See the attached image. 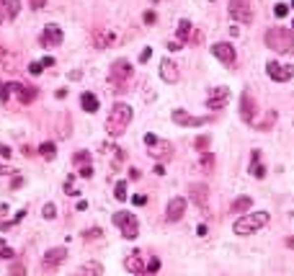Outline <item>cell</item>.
Listing matches in <instances>:
<instances>
[{"label":"cell","mask_w":294,"mask_h":276,"mask_svg":"<svg viewBox=\"0 0 294 276\" xmlns=\"http://www.w3.org/2000/svg\"><path fill=\"white\" fill-rule=\"evenodd\" d=\"M29 5H31L34 10H39V8H44V5H47V0H29Z\"/></svg>","instance_id":"obj_44"},{"label":"cell","mask_w":294,"mask_h":276,"mask_svg":"<svg viewBox=\"0 0 294 276\" xmlns=\"http://www.w3.org/2000/svg\"><path fill=\"white\" fill-rule=\"evenodd\" d=\"M186 199L184 197H173L171 201H168V209H165V220L168 222H178L181 220V217H184L186 214Z\"/></svg>","instance_id":"obj_11"},{"label":"cell","mask_w":294,"mask_h":276,"mask_svg":"<svg viewBox=\"0 0 294 276\" xmlns=\"http://www.w3.org/2000/svg\"><path fill=\"white\" fill-rule=\"evenodd\" d=\"M41 70H44L41 62H31V65H29V73H31V75H39Z\"/></svg>","instance_id":"obj_40"},{"label":"cell","mask_w":294,"mask_h":276,"mask_svg":"<svg viewBox=\"0 0 294 276\" xmlns=\"http://www.w3.org/2000/svg\"><path fill=\"white\" fill-rule=\"evenodd\" d=\"M13 93V83H0V101H8Z\"/></svg>","instance_id":"obj_31"},{"label":"cell","mask_w":294,"mask_h":276,"mask_svg":"<svg viewBox=\"0 0 294 276\" xmlns=\"http://www.w3.org/2000/svg\"><path fill=\"white\" fill-rule=\"evenodd\" d=\"M274 121H276V111H268L266 114V121L263 124H256L258 129H268V126H274Z\"/></svg>","instance_id":"obj_32"},{"label":"cell","mask_w":294,"mask_h":276,"mask_svg":"<svg viewBox=\"0 0 294 276\" xmlns=\"http://www.w3.org/2000/svg\"><path fill=\"white\" fill-rule=\"evenodd\" d=\"M266 47L274 49V52H279V54L292 52V49H294V31L279 29V26L268 29V31H266Z\"/></svg>","instance_id":"obj_2"},{"label":"cell","mask_w":294,"mask_h":276,"mask_svg":"<svg viewBox=\"0 0 294 276\" xmlns=\"http://www.w3.org/2000/svg\"><path fill=\"white\" fill-rule=\"evenodd\" d=\"M227 13L232 16V21H243V24H251V0H230Z\"/></svg>","instance_id":"obj_6"},{"label":"cell","mask_w":294,"mask_h":276,"mask_svg":"<svg viewBox=\"0 0 294 276\" xmlns=\"http://www.w3.org/2000/svg\"><path fill=\"white\" fill-rule=\"evenodd\" d=\"M137 276H152L150 271H142V274H137Z\"/></svg>","instance_id":"obj_52"},{"label":"cell","mask_w":294,"mask_h":276,"mask_svg":"<svg viewBox=\"0 0 294 276\" xmlns=\"http://www.w3.org/2000/svg\"><path fill=\"white\" fill-rule=\"evenodd\" d=\"M173 121L181 124V126H201V124H207L212 119H207V117H191V114H186L184 109H176L173 111Z\"/></svg>","instance_id":"obj_14"},{"label":"cell","mask_w":294,"mask_h":276,"mask_svg":"<svg viewBox=\"0 0 294 276\" xmlns=\"http://www.w3.org/2000/svg\"><path fill=\"white\" fill-rule=\"evenodd\" d=\"M8 276H26V266H24V263H10Z\"/></svg>","instance_id":"obj_30"},{"label":"cell","mask_w":294,"mask_h":276,"mask_svg":"<svg viewBox=\"0 0 294 276\" xmlns=\"http://www.w3.org/2000/svg\"><path fill=\"white\" fill-rule=\"evenodd\" d=\"M129 121H132V106H127V103H114V109H111L109 119H106V132L111 137H121L127 132Z\"/></svg>","instance_id":"obj_1"},{"label":"cell","mask_w":294,"mask_h":276,"mask_svg":"<svg viewBox=\"0 0 294 276\" xmlns=\"http://www.w3.org/2000/svg\"><path fill=\"white\" fill-rule=\"evenodd\" d=\"M80 106H83V111H88V114H96L101 103H98V98L88 90V93H83V96H80Z\"/></svg>","instance_id":"obj_21"},{"label":"cell","mask_w":294,"mask_h":276,"mask_svg":"<svg viewBox=\"0 0 294 276\" xmlns=\"http://www.w3.org/2000/svg\"><path fill=\"white\" fill-rule=\"evenodd\" d=\"M88 160H90V153H88V150L75 153V163H77V165H88Z\"/></svg>","instance_id":"obj_33"},{"label":"cell","mask_w":294,"mask_h":276,"mask_svg":"<svg viewBox=\"0 0 294 276\" xmlns=\"http://www.w3.org/2000/svg\"><path fill=\"white\" fill-rule=\"evenodd\" d=\"M256 114H258V106L253 96L248 93V90H243V98H240V117L245 124H256Z\"/></svg>","instance_id":"obj_9"},{"label":"cell","mask_w":294,"mask_h":276,"mask_svg":"<svg viewBox=\"0 0 294 276\" xmlns=\"http://www.w3.org/2000/svg\"><path fill=\"white\" fill-rule=\"evenodd\" d=\"M114 197H116V201H127V181H116Z\"/></svg>","instance_id":"obj_27"},{"label":"cell","mask_w":294,"mask_h":276,"mask_svg":"<svg viewBox=\"0 0 294 276\" xmlns=\"http://www.w3.org/2000/svg\"><path fill=\"white\" fill-rule=\"evenodd\" d=\"M292 29H294V24H292Z\"/></svg>","instance_id":"obj_54"},{"label":"cell","mask_w":294,"mask_h":276,"mask_svg":"<svg viewBox=\"0 0 294 276\" xmlns=\"http://www.w3.org/2000/svg\"><path fill=\"white\" fill-rule=\"evenodd\" d=\"M145 24H155V13H152V10H147V13H145Z\"/></svg>","instance_id":"obj_46"},{"label":"cell","mask_w":294,"mask_h":276,"mask_svg":"<svg viewBox=\"0 0 294 276\" xmlns=\"http://www.w3.org/2000/svg\"><path fill=\"white\" fill-rule=\"evenodd\" d=\"M0 158H5V160L10 158V147H8V145H3V142H0Z\"/></svg>","instance_id":"obj_45"},{"label":"cell","mask_w":294,"mask_h":276,"mask_svg":"<svg viewBox=\"0 0 294 276\" xmlns=\"http://www.w3.org/2000/svg\"><path fill=\"white\" fill-rule=\"evenodd\" d=\"M147 153H150L152 158H157V160H168V158L173 155V145L168 142V140H160V137H157L155 142L147 145Z\"/></svg>","instance_id":"obj_12"},{"label":"cell","mask_w":294,"mask_h":276,"mask_svg":"<svg viewBox=\"0 0 294 276\" xmlns=\"http://www.w3.org/2000/svg\"><path fill=\"white\" fill-rule=\"evenodd\" d=\"M39 155L44 160H54V155H57V145L54 142H41L39 145Z\"/></svg>","instance_id":"obj_24"},{"label":"cell","mask_w":294,"mask_h":276,"mask_svg":"<svg viewBox=\"0 0 294 276\" xmlns=\"http://www.w3.org/2000/svg\"><path fill=\"white\" fill-rule=\"evenodd\" d=\"M41 214L47 217V220H54V217H57V209H54V204H47V206L41 209Z\"/></svg>","instance_id":"obj_36"},{"label":"cell","mask_w":294,"mask_h":276,"mask_svg":"<svg viewBox=\"0 0 294 276\" xmlns=\"http://www.w3.org/2000/svg\"><path fill=\"white\" fill-rule=\"evenodd\" d=\"M157 269H160V258H155V256H152L150 261H147V269H145V271H150V274H155Z\"/></svg>","instance_id":"obj_37"},{"label":"cell","mask_w":294,"mask_h":276,"mask_svg":"<svg viewBox=\"0 0 294 276\" xmlns=\"http://www.w3.org/2000/svg\"><path fill=\"white\" fill-rule=\"evenodd\" d=\"M83 237H85V240H93V237H101V230H98V227H93V230H85V233H83Z\"/></svg>","instance_id":"obj_39"},{"label":"cell","mask_w":294,"mask_h":276,"mask_svg":"<svg viewBox=\"0 0 294 276\" xmlns=\"http://www.w3.org/2000/svg\"><path fill=\"white\" fill-rule=\"evenodd\" d=\"M227 101H230V88L220 85V88H214L212 93H209V98H207V106H209L212 111H220V109H224V106H227Z\"/></svg>","instance_id":"obj_10"},{"label":"cell","mask_w":294,"mask_h":276,"mask_svg":"<svg viewBox=\"0 0 294 276\" xmlns=\"http://www.w3.org/2000/svg\"><path fill=\"white\" fill-rule=\"evenodd\" d=\"M10 186H13V189H21V186H24V178H21V176H16V178H13V183H10Z\"/></svg>","instance_id":"obj_47"},{"label":"cell","mask_w":294,"mask_h":276,"mask_svg":"<svg viewBox=\"0 0 294 276\" xmlns=\"http://www.w3.org/2000/svg\"><path fill=\"white\" fill-rule=\"evenodd\" d=\"M80 176L83 178H90V176H93V165H83L80 168Z\"/></svg>","instance_id":"obj_43"},{"label":"cell","mask_w":294,"mask_h":276,"mask_svg":"<svg viewBox=\"0 0 294 276\" xmlns=\"http://www.w3.org/2000/svg\"><path fill=\"white\" fill-rule=\"evenodd\" d=\"M251 204H253L251 197H237V199L232 201V212H235V214H237V212H245V209H251Z\"/></svg>","instance_id":"obj_25"},{"label":"cell","mask_w":294,"mask_h":276,"mask_svg":"<svg viewBox=\"0 0 294 276\" xmlns=\"http://www.w3.org/2000/svg\"><path fill=\"white\" fill-rule=\"evenodd\" d=\"M62 41H65V34H62V29H60V26H54V24H49L47 29H44L41 39H39V44H41V47H47V49L60 47Z\"/></svg>","instance_id":"obj_8"},{"label":"cell","mask_w":294,"mask_h":276,"mask_svg":"<svg viewBox=\"0 0 294 276\" xmlns=\"http://www.w3.org/2000/svg\"><path fill=\"white\" fill-rule=\"evenodd\" d=\"M132 78V65L127 60H116L114 65H111V73H109V80L114 85H124L127 80Z\"/></svg>","instance_id":"obj_7"},{"label":"cell","mask_w":294,"mask_h":276,"mask_svg":"<svg viewBox=\"0 0 294 276\" xmlns=\"http://www.w3.org/2000/svg\"><path fill=\"white\" fill-rule=\"evenodd\" d=\"M268 220H271L268 212H251V214L237 217V222L232 225V230H235V235H253L261 227H266Z\"/></svg>","instance_id":"obj_3"},{"label":"cell","mask_w":294,"mask_h":276,"mask_svg":"<svg viewBox=\"0 0 294 276\" xmlns=\"http://www.w3.org/2000/svg\"><path fill=\"white\" fill-rule=\"evenodd\" d=\"M13 93L18 96V101H21V103H31V101H34V96H37V90L29 88V85H24V83H13Z\"/></svg>","instance_id":"obj_19"},{"label":"cell","mask_w":294,"mask_h":276,"mask_svg":"<svg viewBox=\"0 0 294 276\" xmlns=\"http://www.w3.org/2000/svg\"><path fill=\"white\" fill-rule=\"evenodd\" d=\"M124 269L132 271V274H142V271L147 269V263L142 261V253H140V250H132L129 256L124 258Z\"/></svg>","instance_id":"obj_16"},{"label":"cell","mask_w":294,"mask_h":276,"mask_svg":"<svg viewBox=\"0 0 294 276\" xmlns=\"http://www.w3.org/2000/svg\"><path fill=\"white\" fill-rule=\"evenodd\" d=\"M80 274L83 276H104V266H101L98 261H88L85 266L80 269Z\"/></svg>","instance_id":"obj_23"},{"label":"cell","mask_w":294,"mask_h":276,"mask_svg":"<svg viewBox=\"0 0 294 276\" xmlns=\"http://www.w3.org/2000/svg\"><path fill=\"white\" fill-rule=\"evenodd\" d=\"M212 54L217 57L220 62H224V65H235V57H237L235 54V47H232V44H227V41H217L212 47Z\"/></svg>","instance_id":"obj_13"},{"label":"cell","mask_w":294,"mask_h":276,"mask_svg":"<svg viewBox=\"0 0 294 276\" xmlns=\"http://www.w3.org/2000/svg\"><path fill=\"white\" fill-rule=\"evenodd\" d=\"M5 173H13V170H10L8 165H0V176H5Z\"/></svg>","instance_id":"obj_50"},{"label":"cell","mask_w":294,"mask_h":276,"mask_svg":"<svg viewBox=\"0 0 294 276\" xmlns=\"http://www.w3.org/2000/svg\"><path fill=\"white\" fill-rule=\"evenodd\" d=\"M188 194H191V199H194V204H196V206H207L209 191H207L204 183H194V186L188 189Z\"/></svg>","instance_id":"obj_18"},{"label":"cell","mask_w":294,"mask_h":276,"mask_svg":"<svg viewBox=\"0 0 294 276\" xmlns=\"http://www.w3.org/2000/svg\"><path fill=\"white\" fill-rule=\"evenodd\" d=\"M292 8H294V3H292Z\"/></svg>","instance_id":"obj_53"},{"label":"cell","mask_w":294,"mask_h":276,"mask_svg":"<svg viewBox=\"0 0 294 276\" xmlns=\"http://www.w3.org/2000/svg\"><path fill=\"white\" fill-rule=\"evenodd\" d=\"M132 204L145 206V204H147V197H145V194H137V197H132Z\"/></svg>","instance_id":"obj_41"},{"label":"cell","mask_w":294,"mask_h":276,"mask_svg":"<svg viewBox=\"0 0 294 276\" xmlns=\"http://www.w3.org/2000/svg\"><path fill=\"white\" fill-rule=\"evenodd\" d=\"M274 13H276L279 18L289 16V5H287V3H276V5H274Z\"/></svg>","instance_id":"obj_34"},{"label":"cell","mask_w":294,"mask_h":276,"mask_svg":"<svg viewBox=\"0 0 294 276\" xmlns=\"http://www.w3.org/2000/svg\"><path fill=\"white\" fill-rule=\"evenodd\" d=\"M168 49H171V52H176V49H181V41H168Z\"/></svg>","instance_id":"obj_48"},{"label":"cell","mask_w":294,"mask_h":276,"mask_svg":"<svg viewBox=\"0 0 294 276\" xmlns=\"http://www.w3.org/2000/svg\"><path fill=\"white\" fill-rule=\"evenodd\" d=\"M93 41H96V47L104 49V47H109V44H114V34H98Z\"/></svg>","instance_id":"obj_28"},{"label":"cell","mask_w":294,"mask_h":276,"mask_svg":"<svg viewBox=\"0 0 294 276\" xmlns=\"http://www.w3.org/2000/svg\"><path fill=\"white\" fill-rule=\"evenodd\" d=\"M266 73L271 80H276V83H287V80L294 78V65H281L276 60H268L266 62Z\"/></svg>","instance_id":"obj_5"},{"label":"cell","mask_w":294,"mask_h":276,"mask_svg":"<svg viewBox=\"0 0 294 276\" xmlns=\"http://www.w3.org/2000/svg\"><path fill=\"white\" fill-rule=\"evenodd\" d=\"M150 57H152V49H150V47H145V49H142V54H140V62H147Z\"/></svg>","instance_id":"obj_42"},{"label":"cell","mask_w":294,"mask_h":276,"mask_svg":"<svg viewBox=\"0 0 294 276\" xmlns=\"http://www.w3.org/2000/svg\"><path fill=\"white\" fill-rule=\"evenodd\" d=\"M209 140H212V137H196L194 147H196V150H207V147H209Z\"/></svg>","instance_id":"obj_35"},{"label":"cell","mask_w":294,"mask_h":276,"mask_svg":"<svg viewBox=\"0 0 294 276\" xmlns=\"http://www.w3.org/2000/svg\"><path fill=\"white\" fill-rule=\"evenodd\" d=\"M8 214V204H0V217H5Z\"/></svg>","instance_id":"obj_51"},{"label":"cell","mask_w":294,"mask_h":276,"mask_svg":"<svg viewBox=\"0 0 294 276\" xmlns=\"http://www.w3.org/2000/svg\"><path fill=\"white\" fill-rule=\"evenodd\" d=\"M201 168H204V173H212V168H214V155L212 153H204L201 155V163H199Z\"/></svg>","instance_id":"obj_29"},{"label":"cell","mask_w":294,"mask_h":276,"mask_svg":"<svg viewBox=\"0 0 294 276\" xmlns=\"http://www.w3.org/2000/svg\"><path fill=\"white\" fill-rule=\"evenodd\" d=\"M160 78L165 80V83H176L178 80V67H176V62L171 60V57H165V60L160 62Z\"/></svg>","instance_id":"obj_17"},{"label":"cell","mask_w":294,"mask_h":276,"mask_svg":"<svg viewBox=\"0 0 294 276\" xmlns=\"http://www.w3.org/2000/svg\"><path fill=\"white\" fill-rule=\"evenodd\" d=\"M65 258H67L65 248H52V250L44 253V269H57V266L65 263Z\"/></svg>","instance_id":"obj_15"},{"label":"cell","mask_w":294,"mask_h":276,"mask_svg":"<svg viewBox=\"0 0 294 276\" xmlns=\"http://www.w3.org/2000/svg\"><path fill=\"white\" fill-rule=\"evenodd\" d=\"M176 34H178V41H181V44L191 39V24H188L186 18H184V21H181V24H178V31H176Z\"/></svg>","instance_id":"obj_26"},{"label":"cell","mask_w":294,"mask_h":276,"mask_svg":"<svg viewBox=\"0 0 294 276\" xmlns=\"http://www.w3.org/2000/svg\"><path fill=\"white\" fill-rule=\"evenodd\" d=\"M41 65H44V67H52V65H54V57H44Z\"/></svg>","instance_id":"obj_49"},{"label":"cell","mask_w":294,"mask_h":276,"mask_svg":"<svg viewBox=\"0 0 294 276\" xmlns=\"http://www.w3.org/2000/svg\"><path fill=\"white\" fill-rule=\"evenodd\" d=\"M251 173H253L256 178H263V176H266V168L261 165V153H258V150H253V160H251Z\"/></svg>","instance_id":"obj_22"},{"label":"cell","mask_w":294,"mask_h":276,"mask_svg":"<svg viewBox=\"0 0 294 276\" xmlns=\"http://www.w3.org/2000/svg\"><path fill=\"white\" fill-rule=\"evenodd\" d=\"M0 258H13V250L5 245V240H0Z\"/></svg>","instance_id":"obj_38"},{"label":"cell","mask_w":294,"mask_h":276,"mask_svg":"<svg viewBox=\"0 0 294 276\" xmlns=\"http://www.w3.org/2000/svg\"><path fill=\"white\" fill-rule=\"evenodd\" d=\"M0 10L8 18H16L21 13V0H0Z\"/></svg>","instance_id":"obj_20"},{"label":"cell","mask_w":294,"mask_h":276,"mask_svg":"<svg viewBox=\"0 0 294 276\" xmlns=\"http://www.w3.org/2000/svg\"><path fill=\"white\" fill-rule=\"evenodd\" d=\"M111 220H114V225L119 227V233L127 237V240H134V237L140 235V220L132 212H116Z\"/></svg>","instance_id":"obj_4"}]
</instances>
